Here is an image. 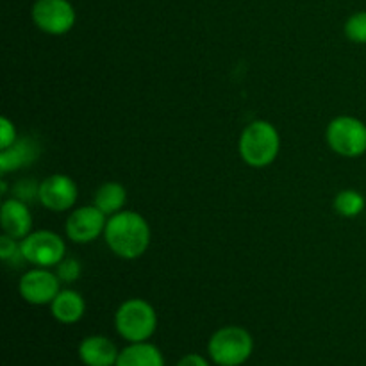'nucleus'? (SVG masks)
I'll list each match as a JSON object with an SVG mask.
<instances>
[{
    "mask_svg": "<svg viewBox=\"0 0 366 366\" xmlns=\"http://www.w3.org/2000/svg\"><path fill=\"white\" fill-rule=\"evenodd\" d=\"M152 238V231L142 214L136 211H120L107 218L104 239L114 256L125 261L139 259L147 252Z\"/></svg>",
    "mask_w": 366,
    "mask_h": 366,
    "instance_id": "f257e3e1",
    "label": "nucleus"
},
{
    "mask_svg": "<svg viewBox=\"0 0 366 366\" xmlns=\"http://www.w3.org/2000/svg\"><path fill=\"white\" fill-rule=\"evenodd\" d=\"M281 136L268 120H254L243 129L238 142V152L243 163L252 168H267L277 159Z\"/></svg>",
    "mask_w": 366,
    "mask_h": 366,
    "instance_id": "f03ea898",
    "label": "nucleus"
},
{
    "mask_svg": "<svg viewBox=\"0 0 366 366\" xmlns=\"http://www.w3.org/2000/svg\"><path fill=\"white\" fill-rule=\"evenodd\" d=\"M254 352V338L239 325H225L207 342L209 360L217 366H242Z\"/></svg>",
    "mask_w": 366,
    "mask_h": 366,
    "instance_id": "7ed1b4c3",
    "label": "nucleus"
},
{
    "mask_svg": "<svg viewBox=\"0 0 366 366\" xmlns=\"http://www.w3.org/2000/svg\"><path fill=\"white\" fill-rule=\"evenodd\" d=\"M114 327L125 342H149L157 331V313L147 300L129 299L118 306L114 313Z\"/></svg>",
    "mask_w": 366,
    "mask_h": 366,
    "instance_id": "20e7f679",
    "label": "nucleus"
},
{
    "mask_svg": "<svg viewBox=\"0 0 366 366\" xmlns=\"http://www.w3.org/2000/svg\"><path fill=\"white\" fill-rule=\"evenodd\" d=\"M329 149L342 157L356 159L366 154V124L356 117H336L325 131Z\"/></svg>",
    "mask_w": 366,
    "mask_h": 366,
    "instance_id": "39448f33",
    "label": "nucleus"
},
{
    "mask_svg": "<svg viewBox=\"0 0 366 366\" xmlns=\"http://www.w3.org/2000/svg\"><path fill=\"white\" fill-rule=\"evenodd\" d=\"M20 245L24 259L32 267L56 268L66 257V243L52 231H32Z\"/></svg>",
    "mask_w": 366,
    "mask_h": 366,
    "instance_id": "423d86ee",
    "label": "nucleus"
},
{
    "mask_svg": "<svg viewBox=\"0 0 366 366\" xmlns=\"http://www.w3.org/2000/svg\"><path fill=\"white\" fill-rule=\"evenodd\" d=\"M31 16L36 27L50 36L66 34L77 20L75 7L68 0H36Z\"/></svg>",
    "mask_w": 366,
    "mask_h": 366,
    "instance_id": "0eeeda50",
    "label": "nucleus"
},
{
    "mask_svg": "<svg viewBox=\"0 0 366 366\" xmlns=\"http://www.w3.org/2000/svg\"><path fill=\"white\" fill-rule=\"evenodd\" d=\"M18 292L21 299L32 306H45V304L50 306V302L61 292V281L56 272L36 267L21 275Z\"/></svg>",
    "mask_w": 366,
    "mask_h": 366,
    "instance_id": "6e6552de",
    "label": "nucleus"
},
{
    "mask_svg": "<svg viewBox=\"0 0 366 366\" xmlns=\"http://www.w3.org/2000/svg\"><path fill=\"white\" fill-rule=\"evenodd\" d=\"M107 225V217L97 206H82L71 211L66 218L64 231L70 242L86 245L104 236Z\"/></svg>",
    "mask_w": 366,
    "mask_h": 366,
    "instance_id": "1a4fd4ad",
    "label": "nucleus"
},
{
    "mask_svg": "<svg viewBox=\"0 0 366 366\" xmlns=\"http://www.w3.org/2000/svg\"><path fill=\"white\" fill-rule=\"evenodd\" d=\"M77 184L74 179L64 174L49 175L39 182V204L52 213H63V211L71 209L77 202Z\"/></svg>",
    "mask_w": 366,
    "mask_h": 366,
    "instance_id": "9d476101",
    "label": "nucleus"
},
{
    "mask_svg": "<svg viewBox=\"0 0 366 366\" xmlns=\"http://www.w3.org/2000/svg\"><path fill=\"white\" fill-rule=\"evenodd\" d=\"M0 225L4 234L14 239H24L32 232V214L27 202L16 199H6L0 207Z\"/></svg>",
    "mask_w": 366,
    "mask_h": 366,
    "instance_id": "9b49d317",
    "label": "nucleus"
},
{
    "mask_svg": "<svg viewBox=\"0 0 366 366\" xmlns=\"http://www.w3.org/2000/svg\"><path fill=\"white\" fill-rule=\"evenodd\" d=\"M79 360L84 366H114L120 356V350L113 340L107 336H86L79 343Z\"/></svg>",
    "mask_w": 366,
    "mask_h": 366,
    "instance_id": "f8f14e48",
    "label": "nucleus"
},
{
    "mask_svg": "<svg viewBox=\"0 0 366 366\" xmlns=\"http://www.w3.org/2000/svg\"><path fill=\"white\" fill-rule=\"evenodd\" d=\"M50 315L63 325H74L86 315V300L75 290H61L50 302Z\"/></svg>",
    "mask_w": 366,
    "mask_h": 366,
    "instance_id": "ddd939ff",
    "label": "nucleus"
},
{
    "mask_svg": "<svg viewBox=\"0 0 366 366\" xmlns=\"http://www.w3.org/2000/svg\"><path fill=\"white\" fill-rule=\"evenodd\" d=\"M39 145L31 138H18L7 149L0 150V174L7 175L14 170H20L25 164H31L38 159Z\"/></svg>",
    "mask_w": 366,
    "mask_h": 366,
    "instance_id": "4468645a",
    "label": "nucleus"
},
{
    "mask_svg": "<svg viewBox=\"0 0 366 366\" xmlns=\"http://www.w3.org/2000/svg\"><path fill=\"white\" fill-rule=\"evenodd\" d=\"M114 366H164L163 352L154 343H129Z\"/></svg>",
    "mask_w": 366,
    "mask_h": 366,
    "instance_id": "2eb2a0df",
    "label": "nucleus"
},
{
    "mask_svg": "<svg viewBox=\"0 0 366 366\" xmlns=\"http://www.w3.org/2000/svg\"><path fill=\"white\" fill-rule=\"evenodd\" d=\"M125 204H127V189L124 184L114 181L104 182L93 197V206L99 207L107 218L124 211Z\"/></svg>",
    "mask_w": 366,
    "mask_h": 366,
    "instance_id": "dca6fc26",
    "label": "nucleus"
},
{
    "mask_svg": "<svg viewBox=\"0 0 366 366\" xmlns=\"http://www.w3.org/2000/svg\"><path fill=\"white\" fill-rule=\"evenodd\" d=\"M335 211L343 218H356L360 217L366 207V200L363 193L357 189H342L338 195L335 197Z\"/></svg>",
    "mask_w": 366,
    "mask_h": 366,
    "instance_id": "f3484780",
    "label": "nucleus"
},
{
    "mask_svg": "<svg viewBox=\"0 0 366 366\" xmlns=\"http://www.w3.org/2000/svg\"><path fill=\"white\" fill-rule=\"evenodd\" d=\"M347 39L356 45H366V11H357L347 18L343 25Z\"/></svg>",
    "mask_w": 366,
    "mask_h": 366,
    "instance_id": "a211bd4d",
    "label": "nucleus"
},
{
    "mask_svg": "<svg viewBox=\"0 0 366 366\" xmlns=\"http://www.w3.org/2000/svg\"><path fill=\"white\" fill-rule=\"evenodd\" d=\"M0 257L6 264H14V267L24 263L25 259L21 254L20 239H14L7 234L0 236Z\"/></svg>",
    "mask_w": 366,
    "mask_h": 366,
    "instance_id": "6ab92c4d",
    "label": "nucleus"
},
{
    "mask_svg": "<svg viewBox=\"0 0 366 366\" xmlns=\"http://www.w3.org/2000/svg\"><path fill=\"white\" fill-rule=\"evenodd\" d=\"M56 274L61 282L70 285V282H75L81 277L82 267L77 259H74V257H64V259L56 267Z\"/></svg>",
    "mask_w": 366,
    "mask_h": 366,
    "instance_id": "aec40b11",
    "label": "nucleus"
},
{
    "mask_svg": "<svg viewBox=\"0 0 366 366\" xmlns=\"http://www.w3.org/2000/svg\"><path fill=\"white\" fill-rule=\"evenodd\" d=\"M14 197L24 202H32V200L38 199L39 195V182H36L34 179H21L18 181V184L14 186Z\"/></svg>",
    "mask_w": 366,
    "mask_h": 366,
    "instance_id": "412c9836",
    "label": "nucleus"
},
{
    "mask_svg": "<svg viewBox=\"0 0 366 366\" xmlns=\"http://www.w3.org/2000/svg\"><path fill=\"white\" fill-rule=\"evenodd\" d=\"M18 138H20V136H18L16 127H14L13 122L7 117L0 118V150L13 145Z\"/></svg>",
    "mask_w": 366,
    "mask_h": 366,
    "instance_id": "4be33fe9",
    "label": "nucleus"
},
{
    "mask_svg": "<svg viewBox=\"0 0 366 366\" xmlns=\"http://www.w3.org/2000/svg\"><path fill=\"white\" fill-rule=\"evenodd\" d=\"M177 366H211L209 361L206 357H202L200 354H186L184 357L179 360Z\"/></svg>",
    "mask_w": 366,
    "mask_h": 366,
    "instance_id": "5701e85b",
    "label": "nucleus"
}]
</instances>
